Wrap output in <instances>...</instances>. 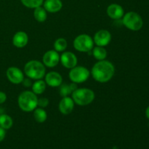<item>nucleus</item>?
<instances>
[{
  "instance_id": "1",
  "label": "nucleus",
  "mask_w": 149,
  "mask_h": 149,
  "mask_svg": "<svg viewBox=\"0 0 149 149\" xmlns=\"http://www.w3.org/2000/svg\"><path fill=\"white\" fill-rule=\"evenodd\" d=\"M92 76L95 81L106 83L110 81L115 73L114 65L110 61H99L92 68Z\"/></svg>"
},
{
  "instance_id": "2",
  "label": "nucleus",
  "mask_w": 149,
  "mask_h": 149,
  "mask_svg": "<svg viewBox=\"0 0 149 149\" xmlns=\"http://www.w3.org/2000/svg\"><path fill=\"white\" fill-rule=\"evenodd\" d=\"M45 66L39 61H30L24 66V73L29 78L31 79H42L45 76Z\"/></svg>"
},
{
  "instance_id": "3",
  "label": "nucleus",
  "mask_w": 149,
  "mask_h": 149,
  "mask_svg": "<svg viewBox=\"0 0 149 149\" xmlns=\"http://www.w3.org/2000/svg\"><path fill=\"white\" fill-rule=\"evenodd\" d=\"M17 103L22 111L31 112L38 106V97L33 92L24 91L19 95Z\"/></svg>"
},
{
  "instance_id": "4",
  "label": "nucleus",
  "mask_w": 149,
  "mask_h": 149,
  "mask_svg": "<svg viewBox=\"0 0 149 149\" xmlns=\"http://www.w3.org/2000/svg\"><path fill=\"white\" fill-rule=\"evenodd\" d=\"M72 99L74 103L79 106H87L94 100L95 93L90 89H77L72 93Z\"/></svg>"
},
{
  "instance_id": "5",
  "label": "nucleus",
  "mask_w": 149,
  "mask_h": 149,
  "mask_svg": "<svg viewBox=\"0 0 149 149\" xmlns=\"http://www.w3.org/2000/svg\"><path fill=\"white\" fill-rule=\"evenodd\" d=\"M122 22L125 27L134 31L141 30L143 25L141 16L135 12H129L124 15Z\"/></svg>"
},
{
  "instance_id": "6",
  "label": "nucleus",
  "mask_w": 149,
  "mask_h": 149,
  "mask_svg": "<svg viewBox=\"0 0 149 149\" xmlns=\"http://www.w3.org/2000/svg\"><path fill=\"white\" fill-rule=\"evenodd\" d=\"M94 46V41L91 36L87 34H81L77 36L74 41V47L77 51L88 52L92 50Z\"/></svg>"
},
{
  "instance_id": "7",
  "label": "nucleus",
  "mask_w": 149,
  "mask_h": 149,
  "mask_svg": "<svg viewBox=\"0 0 149 149\" xmlns=\"http://www.w3.org/2000/svg\"><path fill=\"white\" fill-rule=\"evenodd\" d=\"M90 72L84 66H75L71 68L69 72V79L72 82L79 84L87 81L90 77Z\"/></svg>"
},
{
  "instance_id": "8",
  "label": "nucleus",
  "mask_w": 149,
  "mask_h": 149,
  "mask_svg": "<svg viewBox=\"0 0 149 149\" xmlns=\"http://www.w3.org/2000/svg\"><path fill=\"white\" fill-rule=\"evenodd\" d=\"M6 74H7V77L9 81L13 84H20L24 79V75H23V72L20 68H17V67L12 66L8 68Z\"/></svg>"
},
{
  "instance_id": "9",
  "label": "nucleus",
  "mask_w": 149,
  "mask_h": 149,
  "mask_svg": "<svg viewBox=\"0 0 149 149\" xmlns=\"http://www.w3.org/2000/svg\"><path fill=\"white\" fill-rule=\"evenodd\" d=\"M43 64L49 68L56 66L60 61V55L55 50H49L45 53L42 58Z\"/></svg>"
},
{
  "instance_id": "10",
  "label": "nucleus",
  "mask_w": 149,
  "mask_h": 149,
  "mask_svg": "<svg viewBox=\"0 0 149 149\" xmlns=\"http://www.w3.org/2000/svg\"><path fill=\"white\" fill-rule=\"evenodd\" d=\"M94 42L100 47H106L111 40V33L107 30H100L95 34Z\"/></svg>"
},
{
  "instance_id": "11",
  "label": "nucleus",
  "mask_w": 149,
  "mask_h": 149,
  "mask_svg": "<svg viewBox=\"0 0 149 149\" xmlns=\"http://www.w3.org/2000/svg\"><path fill=\"white\" fill-rule=\"evenodd\" d=\"M60 61L65 68H72L77 66V58L74 53L71 52H64L60 57Z\"/></svg>"
},
{
  "instance_id": "12",
  "label": "nucleus",
  "mask_w": 149,
  "mask_h": 149,
  "mask_svg": "<svg viewBox=\"0 0 149 149\" xmlns=\"http://www.w3.org/2000/svg\"><path fill=\"white\" fill-rule=\"evenodd\" d=\"M108 16L113 20H119L124 16V9L118 4H111L106 10Z\"/></svg>"
},
{
  "instance_id": "13",
  "label": "nucleus",
  "mask_w": 149,
  "mask_h": 149,
  "mask_svg": "<svg viewBox=\"0 0 149 149\" xmlns=\"http://www.w3.org/2000/svg\"><path fill=\"white\" fill-rule=\"evenodd\" d=\"M45 82L47 85L52 87H57L63 83V78L59 73L51 71L45 76Z\"/></svg>"
},
{
  "instance_id": "14",
  "label": "nucleus",
  "mask_w": 149,
  "mask_h": 149,
  "mask_svg": "<svg viewBox=\"0 0 149 149\" xmlns=\"http://www.w3.org/2000/svg\"><path fill=\"white\" fill-rule=\"evenodd\" d=\"M74 107V102L71 97L68 96L64 97L62 100L60 101L59 103V110L61 113L64 115H68L72 112Z\"/></svg>"
},
{
  "instance_id": "15",
  "label": "nucleus",
  "mask_w": 149,
  "mask_h": 149,
  "mask_svg": "<svg viewBox=\"0 0 149 149\" xmlns=\"http://www.w3.org/2000/svg\"><path fill=\"white\" fill-rule=\"evenodd\" d=\"M29 36L24 31H18L15 33L13 38V44L15 47L18 48H23L28 44Z\"/></svg>"
},
{
  "instance_id": "16",
  "label": "nucleus",
  "mask_w": 149,
  "mask_h": 149,
  "mask_svg": "<svg viewBox=\"0 0 149 149\" xmlns=\"http://www.w3.org/2000/svg\"><path fill=\"white\" fill-rule=\"evenodd\" d=\"M43 6L47 12L55 13L62 9L63 2L61 0H45L43 2Z\"/></svg>"
},
{
  "instance_id": "17",
  "label": "nucleus",
  "mask_w": 149,
  "mask_h": 149,
  "mask_svg": "<svg viewBox=\"0 0 149 149\" xmlns=\"http://www.w3.org/2000/svg\"><path fill=\"white\" fill-rule=\"evenodd\" d=\"M77 89L76 83L72 82L71 84H61L60 86V95L61 97H67L70 94H72L74 91Z\"/></svg>"
},
{
  "instance_id": "18",
  "label": "nucleus",
  "mask_w": 149,
  "mask_h": 149,
  "mask_svg": "<svg viewBox=\"0 0 149 149\" xmlns=\"http://www.w3.org/2000/svg\"><path fill=\"white\" fill-rule=\"evenodd\" d=\"M46 82L43 80L39 79L32 84V90L36 95H41L46 90Z\"/></svg>"
},
{
  "instance_id": "19",
  "label": "nucleus",
  "mask_w": 149,
  "mask_h": 149,
  "mask_svg": "<svg viewBox=\"0 0 149 149\" xmlns=\"http://www.w3.org/2000/svg\"><path fill=\"white\" fill-rule=\"evenodd\" d=\"M33 16L38 22H40V23L45 22L47 19V11L44 7H42L41 6L38 7L34 9Z\"/></svg>"
},
{
  "instance_id": "20",
  "label": "nucleus",
  "mask_w": 149,
  "mask_h": 149,
  "mask_svg": "<svg viewBox=\"0 0 149 149\" xmlns=\"http://www.w3.org/2000/svg\"><path fill=\"white\" fill-rule=\"evenodd\" d=\"M33 117L37 122L43 123L47 120V112L42 108H37V109H34Z\"/></svg>"
},
{
  "instance_id": "21",
  "label": "nucleus",
  "mask_w": 149,
  "mask_h": 149,
  "mask_svg": "<svg viewBox=\"0 0 149 149\" xmlns=\"http://www.w3.org/2000/svg\"><path fill=\"white\" fill-rule=\"evenodd\" d=\"M93 55L94 58L97 61H103L107 56V52L104 47L97 46L93 49Z\"/></svg>"
},
{
  "instance_id": "22",
  "label": "nucleus",
  "mask_w": 149,
  "mask_h": 149,
  "mask_svg": "<svg viewBox=\"0 0 149 149\" xmlns=\"http://www.w3.org/2000/svg\"><path fill=\"white\" fill-rule=\"evenodd\" d=\"M13 125V119L7 114L0 115V127L4 130H8L12 127Z\"/></svg>"
},
{
  "instance_id": "23",
  "label": "nucleus",
  "mask_w": 149,
  "mask_h": 149,
  "mask_svg": "<svg viewBox=\"0 0 149 149\" xmlns=\"http://www.w3.org/2000/svg\"><path fill=\"white\" fill-rule=\"evenodd\" d=\"M25 7L30 9H35L43 4L44 0H20Z\"/></svg>"
},
{
  "instance_id": "24",
  "label": "nucleus",
  "mask_w": 149,
  "mask_h": 149,
  "mask_svg": "<svg viewBox=\"0 0 149 149\" xmlns=\"http://www.w3.org/2000/svg\"><path fill=\"white\" fill-rule=\"evenodd\" d=\"M67 48V42L64 38H59L56 39L54 43V49L57 52H63Z\"/></svg>"
},
{
  "instance_id": "25",
  "label": "nucleus",
  "mask_w": 149,
  "mask_h": 149,
  "mask_svg": "<svg viewBox=\"0 0 149 149\" xmlns=\"http://www.w3.org/2000/svg\"><path fill=\"white\" fill-rule=\"evenodd\" d=\"M49 104V100L47 97H41L38 99V106L40 108H45Z\"/></svg>"
},
{
  "instance_id": "26",
  "label": "nucleus",
  "mask_w": 149,
  "mask_h": 149,
  "mask_svg": "<svg viewBox=\"0 0 149 149\" xmlns=\"http://www.w3.org/2000/svg\"><path fill=\"white\" fill-rule=\"evenodd\" d=\"M22 83H23V86L26 87H31V86H32V84H32V81H31V80L30 78L24 79H23V81H22Z\"/></svg>"
},
{
  "instance_id": "27",
  "label": "nucleus",
  "mask_w": 149,
  "mask_h": 149,
  "mask_svg": "<svg viewBox=\"0 0 149 149\" xmlns=\"http://www.w3.org/2000/svg\"><path fill=\"white\" fill-rule=\"evenodd\" d=\"M6 100H7V95H6V94L4 93H3V92L0 91V104L4 103L6 101Z\"/></svg>"
},
{
  "instance_id": "28",
  "label": "nucleus",
  "mask_w": 149,
  "mask_h": 149,
  "mask_svg": "<svg viewBox=\"0 0 149 149\" xmlns=\"http://www.w3.org/2000/svg\"><path fill=\"white\" fill-rule=\"evenodd\" d=\"M5 135H6V132H5V130L4 128L1 127H0V142L3 141L5 138Z\"/></svg>"
},
{
  "instance_id": "29",
  "label": "nucleus",
  "mask_w": 149,
  "mask_h": 149,
  "mask_svg": "<svg viewBox=\"0 0 149 149\" xmlns=\"http://www.w3.org/2000/svg\"><path fill=\"white\" fill-rule=\"evenodd\" d=\"M146 117L149 119V106L146 109Z\"/></svg>"
}]
</instances>
